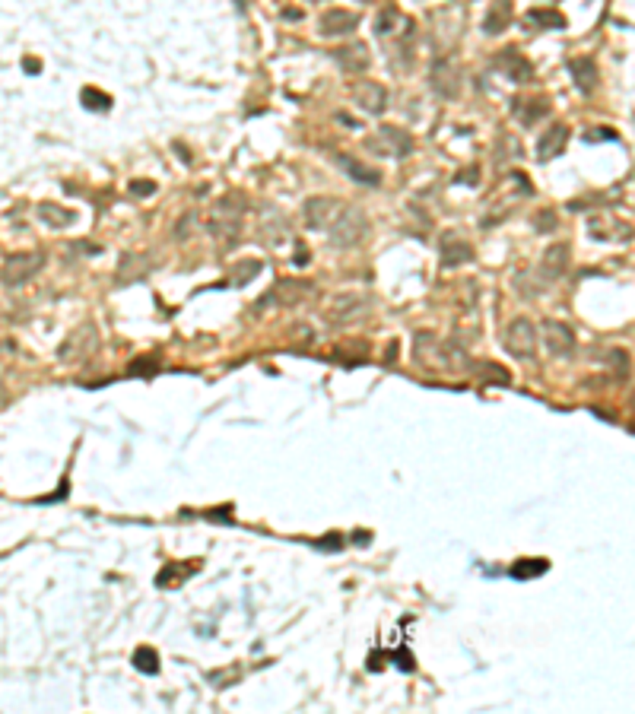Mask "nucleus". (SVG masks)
Instances as JSON below:
<instances>
[{
  "label": "nucleus",
  "instance_id": "f03ea898",
  "mask_svg": "<svg viewBox=\"0 0 635 714\" xmlns=\"http://www.w3.org/2000/svg\"><path fill=\"white\" fill-rule=\"evenodd\" d=\"M242 213H245V197L242 194H229L210 210L207 229L216 242L232 244L238 238V229H242Z\"/></svg>",
  "mask_w": 635,
  "mask_h": 714
},
{
  "label": "nucleus",
  "instance_id": "c9c22d12",
  "mask_svg": "<svg viewBox=\"0 0 635 714\" xmlns=\"http://www.w3.org/2000/svg\"><path fill=\"white\" fill-rule=\"evenodd\" d=\"M153 190H156L153 181H131V194H137V197H149Z\"/></svg>",
  "mask_w": 635,
  "mask_h": 714
},
{
  "label": "nucleus",
  "instance_id": "f704fd0d",
  "mask_svg": "<svg viewBox=\"0 0 635 714\" xmlns=\"http://www.w3.org/2000/svg\"><path fill=\"white\" fill-rule=\"evenodd\" d=\"M534 222H537V232H553V229H556V216L543 213V210L534 216Z\"/></svg>",
  "mask_w": 635,
  "mask_h": 714
},
{
  "label": "nucleus",
  "instance_id": "20e7f679",
  "mask_svg": "<svg viewBox=\"0 0 635 714\" xmlns=\"http://www.w3.org/2000/svg\"><path fill=\"white\" fill-rule=\"evenodd\" d=\"M365 153L372 156H385V159H407L413 153V140L404 127L394 124H381L375 134L365 137Z\"/></svg>",
  "mask_w": 635,
  "mask_h": 714
},
{
  "label": "nucleus",
  "instance_id": "a211bd4d",
  "mask_svg": "<svg viewBox=\"0 0 635 714\" xmlns=\"http://www.w3.org/2000/svg\"><path fill=\"white\" fill-rule=\"evenodd\" d=\"M565 143H569V127H565V124L546 127V134L540 137V143H537V159H540V162L556 159V156L565 149Z\"/></svg>",
  "mask_w": 635,
  "mask_h": 714
},
{
  "label": "nucleus",
  "instance_id": "39448f33",
  "mask_svg": "<svg viewBox=\"0 0 635 714\" xmlns=\"http://www.w3.org/2000/svg\"><path fill=\"white\" fill-rule=\"evenodd\" d=\"M372 308V298L363 296V292H343V296H333L324 308V318L333 324V328H346V324L363 321Z\"/></svg>",
  "mask_w": 635,
  "mask_h": 714
},
{
  "label": "nucleus",
  "instance_id": "c756f323",
  "mask_svg": "<svg viewBox=\"0 0 635 714\" xmlns=\"http://www.w3.org/2000/svg\"><path fill=\"white\" fill-rule=\"evenodd\" d=\"M261 274V261H245V264H238L235 270L229 274V280L235 283V286H245V283H251L255 276Z\"/></svg>",
  "mask_w": 635,
  "mask_h": 714
},
{
  "label": "nucleus",
  "instance_id": "dca6fc26",
  "mask_svg": "<svg viewBox=\"0 0 635 714\" xmlns=\"http://www.w3.org/2000/svg\"><path fill=\"white\" fill-rule=\"evenodd\" d=\"M309 292H311V286L302 280H279L257 305H267V302L270 305H299L302 296H309Z\"/></svg>",
  "mask_w": 635,
  "mask_h": 714
},
{
  "label": "nucleus",
  "instance_id": "7c9ffc66",
  "mask_svg": "<svg viewBox=\"0 0 635 714\" xmlns=\"http://www.w3.org/2000/svg\"><path fill=\"white\" fill-rule=\"evenodd\" d=\"M134 666H137V670H143V673H149V676H153V673H159V657H156V651H153V648H140V651L134 654Z\"/></svg>",
  "mask_w": 635,
  "mask_h": 714
},
{
  "label": "nucleus",
  "instance_id": "58836bf2",
  "mask_svg": "<svg viewBox=\"0 0 635 714\" xmlns=\"http://www.w3.org/2000/svg\"><path fill=\"white\" fill-rule=\"evenodd\" d=\"M296 264H299V267H305V264H309V248H305V244H299V254H296Z\"/></svg>",
  "mask_w": 635,
  "mask_h": 714
},
{
  "label": "nucleus",
  "instance_id": "412c9836",
  "mask_svg": "<svg viewBox=\"0 0 635 714\" xmlns=\"http://www.w3.org/2000/svg\"><path fill=\"white\" fill-rule=\"evenodd\" d=\"M511 0H493V6H489V13H486V19H483V32L486 36H499V32H505L508 29V23H511Z\"/></svg>",
  "mask_w": 635,
  "mask_h": 714
},
{
  "label": "nucleus",
  "instance_id": "c85d7f7f",
  "mask_svg": "<svg viewBox=\"0 0 635 714\" xmlns=\"http://www.w3.org/2000/svg\"><path fill=\"white\" fill-rule=\"evenodd\" d=\"M149 270V264H137V254H127L124 261H121V274H118V280L121 283H134V280H140L143 274Z\"/></svg>",
  "mask_w": 635,
  "mask_h": 714
},
{
  "label": "nucleus",
  "instance_id": "423d86ee",
  "mask_svg": "<svg viewBox=\"0 0 635 714\" xmlns=\"http://www.w3.org/2000/svg\"><path fill=\"white\" fill-rule=\"evenodd\" d=\"M95 350H99V330H95V324H80V328L70 330V337L60 343L58 359L67 365H77V362H83V359H90Z\"/></svg>",
  "mask_w": 635,
  "mask_h": 714
},
{
  "label": "nucleus",
  "instance_id": "6e6552de",
  "mask_svg": "<svg viewBox=\"0 0 635 714\" xmlns=\"http://www.w3.org/2000/svg\"><path fill=\"white\" fill-rule=\"evenodd\" d=\"M502 343L511 356L518 359H534V350H537V330L528 318H515V321L505 328L502 333Z\"/></svg>",
  "mask_w": 635,
  "mask_h": 714
},
{
  "label": "nucleus",
  "instance_id": "9d476101",
  "mask_svg": "<svg viewBox=\"0 0 635 714\" xmlns=\"http://www.w3.org/2000/svg\"><path fill=\"white\" fill-rule=\"evenodd\" d=\"M565 264H569V244H553V248L540 257V264H537V270H534V276H537L534 292H537V289H546V286L556 283L559 276H562Z\"/></svg>",
  "mask_w": 635,
  "mask_h": 714
},
{
  "label": "nucleus",
  "instance_id": "a19ab883",
  "mask_svg": "<svg viewBox=\"0 0 635 714\" xmlns=\"http://www.w3.org/2000/svg\"><path fill=\"white\" fill-rule=\"evenodd\" d=\"M283 16H286V19H299L302 13H299V10H283Z\"/></svg>",
  "mask_w": 635,
  "mask_h": 714
},
{
  "label": "nucleus",
  "instance_id": "393cba45",
  "mask_svg": "<svg viewBox=\"0 0 635 714\" xmlns=\"http://www.w3.org/2000/svg\"><path fill=\"white\" fill-rule=\"evenodd\" d=\"M546 112H550V105H546L543 99H528V102H521V105H515V114L521 118V124H534V121L543 118Z\"/></svg>",
  "mask_w": 635,
  "mask_h": 714
},
{
  "label": "nucleus",
  "instance_id": "ea45409f",
  "mask_svg": "<svg viewBox=\"0 0 635 714\" xmlns=\"http://www.w3.org/2000/svg\"><path fill=\"white\" fill-rule=\"evenodd\" d=\"M461 181H464V185H476V168H470V172H464V175H461Z\"/></svg>",
  "mask_w": 635,
  "mask_h": 714
},
{
  "label": "nucleus",
  "instance_id": "cd10ccee",
  "mask_svg": "<svg viewBox=\"0 0 635 714\" xmlns=\"http://www.w3.org/2000/svg\"><path fill=\"white\" fill-rule=\"evenodd\" d=\"M528 23H540V29H565V16L559 10H530Z\"/></svg>",
  "mask_w": 635,
  "mask_h": 714
},
{
  "label": "nucleus",
  "instance_id": "79ce46f5",
  "mask_svg": "<svg viewBox=\"0 0 635 714\" xmlns=\"http://www.w3.org/2000/svg\"><path fill=\"white\" fill-rule=\"evenodd\" d=\"M311 4H318V0H311Z\"/></svg>",
  "mask_w": 635,
  "mask_h": 714
},
{
  "label": "nucleus",
  "instance_id": "4be33fe9",
  "mask_svg": "<svg viewBox=\"0 0 635 714\" xmlns=\"http://www.w3.org/2000/svg\"><path fill=\"white\" fill-rule=\"evenodd\" d=\"M36 213L48 229H64V226H73V222H77V213H73L70 207H60V203H38Z\"/></svg>",
  "mask_w": 635,
  "mask_h": 714
},
{
  "label": "nucleus",
  "instance_id": "1a4fd4ad",
  "mask_svg": "<svg viewBox=\"0 0 635 714\" xmlns=\"http://www.w3.org/2000/svg\"><path fill=\"white\" fill-rule=\"evenodd\" d=\"M461 70H457L454 60L448 58H439L432 64V70H429V86L435 90V95H442V99H454L457 92H461Z\"/></svg>",
  "mask_w": 635,
  "mask_h": 714
},
{
  "label": "nucleus",
  "instance_id": "b1692460",
  "mask_svg": "<svg viewBox=\"0 0 635 714\" xmlns=\"http://www.w3.org/2000/svg\"><path fill=\"white\" fill-rule=\"evenodd\" d=\"M270 220H273L270 226H267V222L261 226V242L267 244V248H277V244L286 242V222H283V216L273 213V210H270Z\"/></svg>",
  "mask_w": 635,
  "mask_h": 714
},
{
  "label": "nucleus",
  "instance_id": "f3484780",
  "mask_svg": "<svg viewBox=\"0 0 635 714\" xmlns=\"http://www.w3.org/2000/svg\"><path fill=\"white\" fill-rule=\"evenodd\" d=\"M333 60H337L346 73H365L368 64H372V54H368V48L363 42H353V45L337 48V51H333Z\"/></svg>",
  "mask_w": 635,
  "mask_h": 714
},
{
  "label": "nucleus",
  "instance_id": "0eeeda50",
  "mask_svg": "<svg viewBox=\"0 0 635 714\" xmlns=\"http://www.w3.org/2000/svg\"><path fill=\"white\" fill-rule=\"evenodd\" d=\"M42 267H45V254H38V251L13 254V257H6L4 267H0V280H4L6 286H23V283H29Z\"/></svg>",
  "mask_w": 635,
  "mask_h": 714
},
{
  "label": "nucleus",
  "instance_id": "ddd939ff",
  "mask_svg": "<svg viewBox=\"0 0 635 714\" xmlns=\"http://www.w3.org/2000/svg\"><path fill=\"white\" fill-rule=\"evenodd\" d=\"M353 102L368 114H381L388 108V90L381 83H375V80H359L353 86Z\"/></svg>",
  "mask_w": 635,
  "mask_h": 714
},
{
  "label": "nucleus",
  "instance_id": "6ab92c4d",
  "mask_svg": "<svg viewBox=\"0 0 635 714\" xmlns=\"http://www.w3.org/2000/svg\"><path fill=\"white\" fill-rule=\"evenodd\" d=\"M569 73H572V83H575L585 95L597 90V64H594L591 58H572L569 60Z\"/></svg>",
  "mask_w": 635,
  "mask_h": 714
},
{
  "label": "nucleus",
  "instance_id": "72a5a7b5",
  "mask_svg": "<svg viewBox=\"0 0 635 714\" xmlns=\"http://www.w3.org/2000/svg\"><path fill=\"white\" fill-rule=\"evenodd\" d=\"M156 369H159L156 359H137V362H131V369L127 372H131V375H153Z\"/></svg>",
  "mask_w": 635,
  "mask_h": 714
},
{
  "label": "nucleus",
  "instance_id": "f8f14e48",
  "mask_svg": "<svg viewBox=\"0 0 635 714\" xmlns=\"http://www.w3.org/2000/svg\"><path fill=\"white\" fill-rule=\"evenodd\" d=\"M340 207H343V200H337V197H309L302 213H305V222H309L311 229H321V232H324Z\"/></svg>",
  "mask_w": 635,
  "mask_h": 714
},
{
  "label": "nucleus",
  "instance_id": "a878e982",
  "mask_svg": "<svg viewBox=\"0 0 635 714\" xmlns=\"http://www.w3.org/2000/svg\"><path fill=\"white\" fill-rule=\"evenodd\" d=\"M470 369L483 381H489V384H511L508 369H502V365H496V362H476V365H470Z\"/></svg>",
  "mask_w": 635,
  "mask_h": 714
},
{
  "label": "nucleus",
  "instance_id": "473e14b6",
  "mask_svg": "<svg viewBox=\"0 0 635 714\" xmlns=\"http://www.w3.org/2000/svg\"><path fill=\"white\" fill-rule=\"evenodd\" d=\"M311 337H315V333H311L309 324H296V328H289V340L292 343H299V346L311 343Z\"/></svg>",
  "mask_w": 635,
  "mask_h": 714
},
{
  "label": "nucleus",
  "instance_id": "aec40b11",
  "mask_svg": "<svg viewBox=\"0 0 635 714\" xmlns=\"http://www.w3.org/2000/svg\"><path fill=\"white\" fill-rule=\"evenodd\" d=\"M470 261H474L470 242H464L457 235H448L442 242V267H461V264H470Z\"/></svg>",
  "mask_w": 635,
  "mask_h": 714
},
{
  "label": "nucleus",
  "instance_id": "f257e3e1",
  "mask_svg": "<svg viewBox=\"0 0 635 714\" xmlns=\"http://www.w3.org/2000/svg\"><path fill=\"white\" fill-rule=\"evenodd\" d=\"M413 356H416V365H422V369H429V372H448V375H454V372L470 369L461 346L445 340V337H439V333H429V330L416 333Z\"/></svg>",
  "mask_w": 635,
  "mask_h": 714
},
{
  "label": "nucleus",
  "instance_id": "4468645a",
  "mask_svg": "<svg viewBox=\"0 0 635 714\" xmlns=\"http://www.w3.org/2000/svg\"><path fill=\"white\" fill-rule=\"evenodd\" d=\"M356 26H359V16L353 10H327V13H321V19H318V32L324 38L350 36Z\"/></svg>",
  "mask_w": 635,
  "mask_h": 714
},
{
  "label": "nucleus",
  "instance_id": "2f4dec72",
  "mask_svg": "<svg viewBox=\"0 0 635 714\" xmlns=\"http://www.w3.org/2000/svg\"><path fill=\"white\" fill-rule=\"evenodd\" d=\"M83 105L95 108V112H108V108H112V99L99 90H83Z\"/></svg>",
  "mask_w": 635,
  "mask_h": 714
},
{
  "label": "nucleus",
  "instance_id": "5701e85b",
  "mask_svg": "<svg viewBox=\"0 0 635 714\" xmlns=\"http://www.w3.org/2000/svg\"><path fill=\"white\" fill-rule=\"evenodd\" d=\"M340 166H343L346 175H350L353 181H359V185H372V188H375V185L381 181V172H378V168H368L365 162L353 159V156H343V159H340Z\"/></svg>",
  "mask_w": 635,
  "mask_h": 714
},
{
  "label": "nucleus",
  "instance_id": "e433bc0d",
  "mask_svg": "<svg viewBox=\"0 0 635 714\" xmlns=\"http://www.w3.org/2000/svg\"><path fill=\"white\" fill-rule=\"evenodd\" d=\"M585 140H588V143H594V140H617V134H613V131H588V134H585Z\"/></svg>",
  "mask_w": 635,
  "mask_h": 714
},
{
  "label": "nucleus",
  "instance_id": "9b49d317",
  "mask_svg": "<svg viewBox=\"0 0 635 714\" xmlns=\"http://www.w3.org/2000/svg\"><path fill=\"white\" fill-rule=\"evenodd\" d=\"M493 67L502 73V77H508L511 83H528V80L534 77V67H530V60L524 58L518 48H505V51H499L493 58Z\"/></svg>",
  "mask_w": 635,
  "mask_h": 714
},
{
  "label": "nucleus",
  "instance_id": "2eb2a0df",
  "mask_svg": "<svg viewBox=\"0 0 635 714\" xmlns=\"http://www.w3.org/2000/svg\"><path fill=\"white\" fill-rule=\"evenodd\" d=\"M543 343L553 356H572V352H575V330L562 321H546L543 324Z\"/></svg>",
  "mask_w": 635,
  "mask_h": 714
},
{
  "label": "nucleus",
  "instance_id": "7ed1b4c3",
  "mask_svg": "<svg viewBox=\"0 0 635 714\" xmlns=\"http://www.w3.org/2000/svg\"><path fill=\"white\" fill-rule=\"evenodd\" d=\"M327 238H331L337 248H350V244L363 242L365 232H368V216L363 213L359 207H350V203H343V207L337 210V216L331 220V226L324 229Z\"/></svg>",
  "mask_w": 635,
  "mask_h": 714
},
{
  "label": "nucleus",
  "instance_id": "4c0bfd02",
  "mask_svg": "<svg viewBox=\"0 0 635 714\" xmlns=\"http://www.w3.org/2000/svg\"><path fill=\"white\" fill-rule=\"evenodd\" d=\"M23 70H26V73H38V70H42V60L26 58V60H23Z\"/></svg>",
  "mask_w": 635,
  "mask_h": 714
},
{
  "label": "nucleus",
  "instance_id": "bb28decb",
  "mask_svg": "<svg viewBox=\"0 0 635 714\" xmlns=\"http://www.w3.org/2000/svg\"><path fill=\"white\" fill-rule=\"evenodd\" d=\"M550 568V562L546 559H521L511 566V578H518V581H528V578H537L543 575V571Z\"/></svg>",
  "mask_w": 635,
  "mask_h": 714
}]
</instances>
